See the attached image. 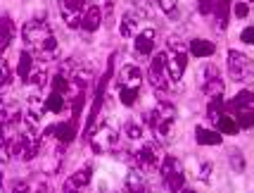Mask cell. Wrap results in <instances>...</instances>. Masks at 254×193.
Instances as JSON below:
<instances>
[{
    "label": "cell",
    "mask_w": 254,
    "mask_h": 193,
    "mask_svg": "<svg viewBox=\"0 0 254 193\" xmlns=\"http://www.w3.org/2000/svg\"><path fill=\"white\" fill-rule=\"evenodd\" d=\"M22 38H24V50H29L33 57L50 62L57 57V41L55 34L50 29V24L43 19H31V22L24 24L22 29Z\"/></svg>",
    "instance_id": "6da1fadb"
},
{
    "label": "cell",
    "mask_w": 254,
    "mask_h": 193,
    "mask_svg": "<svg viewBox=\"0 0 254 193\" xmlns=\"http://www.w3.org/2000/svg\"><path fill=\"white\" fill-rule=\"evenodd\" d=\"M147 124H150V129L155 131L159 138H166L171 136V129H174V124H176V107L171 105L169 100H159L147 112Z\"/></svg>",
    "instance_id": "7a4b0ae2"
},
{
    "label": "cell",
    "mask_w": 254,
    "mask_h": 193,
    "mask_svg": "<svg viewBox=\"0 0 254 193\" xmlns=\"http://www.w3.org/2000/svg\"><path fill=\"white\" fill-rule=\"evenodd\" d=\"M41 153V136L31 126H24L17 136L12 138V155L22 160V162H31L36 155Z\"/></svg>",
    "instance_id": "3957f363"
},
{
    "label": "cell",
    "mask_w": 254,
    "mask_h": 193,
    "mask_svg": "<svg viewBox=\"0 0 254 193\" xmlns=\"http://www.w3.org/2000/svg\"><path fill=\"white\" fill-rule=\"evenodd\" d=\"M159 177H162V182H164L169 193H178L186 186L183 167H181V162H178L176 158H171V155L162 158V162H159Z\"/></svg>",
    "instance_id": "277c9868"
},
{
    "label": "cell",
    "mask_w": 254,
    "mask_h": 193,
    "mask_svg": "<svg viewBox=\"0 0 254 193\" xmlns=\"http://www.w3.org/2000/svg\"><path fill=\"white\" fill-rule=\"evenodd\" d=\"M112 72H114V55L110 57V62H107V72H105V77L100 79L98 89H95V100H93V107H90L88 119H86V126H83V136L86 138L93 134V126H95V122H98V114H100L102 102H105V91H107V84H110V79H112Z\"/></svg>",
    "instance_id": "5b68a950"
},
{
    "label": "cell",
    "mask_w": 254,
    "mask_h": 193,
    "mask_svg": "<svg viewBox=\"0 0 254 193\" xmlns=\"http://www.w3.org/2000/svg\"><path fill=\"white\" fill-rule=\"evenodd\" d=\"M228 74H231V79L235 81V84L250 81L254 74L252 57L240 53V50H228Z\"/></svg>",
    "instance_id": "8992f818"
},
{
    "label": "cell",
    "mask_w": 254,
    "mask_h": 193,
    "mask_svg": "<svg viewBox=\"0 0 254 193\" xmlns=\"http://www.w3.org/2000/svg\"><path fill=\"white\" fill-rule=\"evenodd\" d=\"M199 89L204 96L209 98H223V79H221V69L216 65H204L199 72Z\"/></svg>",
    "instance_id": "52a82bcc"
},
{
    "label": "cell",
    "mask_w": 254,
    "mask_h": 193,
    "mask_svg": "<svg viewBox=\"0 0 254 193\" xmlns=\"http://www.w3.org/2000/svg\"><path fill=\"white\" fill-rule=\"evenodd\" d=\"M166 53H159V55L152 57V62H150V72H147V77H150V84L155 86L157 93H169L171 89V79H169V69H166Z\"/></svg>",
    "instance_id": "ba28073f"
},
{
    "label": "cell",
    "mask_w": 254,
    "mask_h": 193,
    "mask_svg": "<svg viewBox=\"0 0 254 193\" xmlns=\"http://www.w3.org/2000/svg\"><path fill=\"white\" fill-rule=\"evenodd\" d=\"M133 162H135L138 172H157L159 162H162V150L155 143H143L133 153Z\"/></svg>",
    "instance_id": "9c48e42d"
},
{
    "label": "cell",
    "mask_w": 254,
    "mask_h": 193,
    "mask_svg": "<svg viewBox=\"0 0 254 193\" xmlns=\"http://www.w3.org/2000/svg\"><path fill=\"white\" fill-rule=\"evenodd\" d=\"M90 138V146L95 153H107V150H114V148L119 146V141L122 136L112 129V126H100L98 134L95 136H88Z\"/></svg>",
    "instance_id": "30bf717a"
},
{
    "label": "cell",
    "mask_w": 254,
    "mask_h": 193,
    "mask_svg": "<svg viewBox=\"0 0 254 193\" xmlns=\"http://www.w3.org/2000/svg\"><path fill=\"white\" fill-rule=\"evenodd\" d=\"M90 179H93V167H90V165H83L81 170H76L74 174L66 177L62 191L64 193H83V189L90 184Z\"/></svg>",
    "instance_id": "8fae6325"
},
{
    "label": "cell",
    "mask_w": 254,
    "mask_h": 193,
    "mask_svg": "<svg viewBox=\"0 0 254 193\" xmlns=\"http://www.w3.org/2000/svg\"><path fill=\"white\" fill-rule=\"evenodd\" d=\"M22 119V107L12 96H0V126L17 124Z\"/></svg>",
    "instance_id": "7c38bea8"
},
{
    "label": "cell",
    "mask_w": 254,
    "mask_h": 193,
    "mask_svg": "<svg viewBox=\"0 0 254 193\" xmlns=\"http://www.w3.org/2000/svg\"><path fill=\"white\" fill-rule=\"evenodd\" d=\"M117 84H119V89L140 91V86H143V72H140V67L124 65V67L119 69V74H117Z\"/></svg>",
    "instance_id": "4fadbf2b"
},
{
    "label": "cell",
    "mask_w": 254,
    "mask_h": 193,
    "mask_svg": "<svg viewBox=\"0 0 254 193\" xmlns=\"http://www.w3.org/2000/svg\"><path fill=\"white\" fill-rule=\"evenodd\" d=\"M60 14L69 29H78L81 26V14H83V5L78 0H60Z\"/></svg>",
    "instance_id": "5bb4252c"
},
{
    "label": "cell",
    "mask_w": 254,
    "mask_h": 193,
    "mask_svg": "<svg viewBox=\"0 0 254 193\" xmlns=\"http://www.w3.org/2000/svg\"><path fill=\"white\" fill-rule=\"evenodd\" d=\"M171 53H174V55L166 57V69H169V79L174 84V81H181V77L186 74L188 53H186V50H171Z\"/></svg>",
    "instance_id": "9a60e30c"
},
{
    "label": "cell",
    "mask_w": 254,
    "mask_h": 193,
    "mask_svg": "<svg viewBox=\"0 0 254 193\" xmlns=\"http://www.w3.org/2000/svg\"><path fill=\"white\" fill-rule=\"evenodd\" d=\"M124 193H152V189H150V184H147L143 172L133 170L124 179Z\"/></svg>",
    "instance_id": "2e32d148"
},
{
    "label": "cell",
    "mask_w": 254,
    "mask_h": 193,
    "mask_svg": "<svg viewBox=\"0 0 254 193\" xmlns=\"http://www.w3.org/2000/svg\"><path fill=\"white\" fill-rule=\"evenodd\" d=\"M133 38H135V41H133V48H135V53H138V55H152V50H155V41H157L155 29L138 31Z\"/></svg>",
    "instance_id": "e0dca14e"
},
{
    "label": "cell",
    "mask_w": 254,
    "mask_h": 193,
    "mask_svg": "<svg viewBox=\"0 0 254 193\" xmlns=\"http://www.w3.org/2000/svg\"><path fill=\"white\" fill-rule=\"evenodd\" d=\"M76 119H69V122H62V124H53L50 126V136L55 138V141H60V143H71L74 138H76Z\"/></svg>",
    "instance_id": "ac0fdd59"
},
{
    "label": "cell",
    "mask_w": 254,
    "mask_h": 193,
    "mask_svg": "<svg viewBox=\"0 0 254 193\" xmlns=\"http://www.w3.org/2000/svg\"><path fill=\"white\" fill-rule=\"evenodd\" d=\"M223 107H226L228 114H235V112H240V110H254V93L245 89V91H240L233 100L223 102Z\"/></svg>",
    "instance_id": "d6986e66"
},
{
    "label": "cell",
    "mask_w": 254,
    "mask_h": 193,
    "mask_svg": "<svg viewBox=\"0 0 254 193\" xmlns=\"http://www.w3.org/2000/svg\"><path fill=\"white\" fill-rule=\"evenodd\" d=\"M100 24H102V10H100L98 5H90L88 10L81 14V26L78 29H83V31H88V34H93V31H98Z\"/></svg>",
    "instance_id": "ffe728a7"
},
{
    "label": "cell",
    "mask_w": 254,
    "mask_h": 193,
    "mask_svg": "<svg viewBox=\"0 0 254 193\" xmlns=\"http://www.w3.org/2000/svg\"><path fill=\"white\" fill-rule=\"evenodd\" d=\"M195 141H197V146H221L223 136L216 131V129L197 126V129H195Z\"/></svg>",
    "instance_id": "44dd1931"
},
{
    "label": "cell",
    "mask_w": 254,
    "mask_h": 193,
    "mask_svg": "<svg viewBox=\"0 0 254 193\" xmlns=\"http://www.w3.org/2000/svg\"><path fill=\"white\" fill-rule=\"evenodd\" d=\"M188 53L192 57H211L216 53V43H211L207 38H192L188 46Z\"/></svg>",
    "instance_id": "7402d4cb"
},
{
    "label": "cell",
    "mask_w": 254,
    "mask_h": 193,
    "mask_svg": "<svg viewBox=\"0 0 254 193\" xmlns=\"http://www.w3.org/2000/svg\"><path fill=\"white\" fill-rule=\"evenodd\" d=\"M12 38H14V22L10 17H0V55L10 48Z\"/></svg>",
    "instance_id": "603a6c76"
},
{
    "label": "cell",
    "mask_w": 254,
    "mask_h": 193,
    "mask_svg": "<svg viewBox=\"0 0 254 193\" xmlns=\"http://www.w3.org/2000/svg\"><path fill=\"white\" fill-rule=\"evenodd\" d=\"M211 17L216 19L219 29H226V26H228V22H231V0H216Z\"/></svg>",
    "instance_id": "cb8c5ba5"
},
{
    "label": "cell",
    "mask_w": 254,
    "mask_h": 193,
    "mask_svg": "<svg viewBox=\"0 0 254 193\" xmlns=\"http://www.w3.org/2000/svg\"><path fill=\"white\" fill-rule=\"evenodd\" d=\"M214 124H216V131H219L221 136H235V134L240 131L238 122H235V119H233V114H228V112H223Z\"/></svg>",
    "instance_id": "d4e9b609"
},
{
    "label": "cell",
    "mask_w": 254,
    "mask_h": 193,
    "mask_svg": "<svg viewBox=\"0 0 254 193\" xmlns=\"http://www.w3.org/2000/svg\"><path fill=\"white\" fill-rule=\"evenodd\" d=\"M119 34L124 38H133V36L138 34V14H133V12L124 14L122 22H119Z\"/></svg>",
    "instance_id": "484cf974"
},
{
    "label": "cell",
    "mask_w": 254,
    "mask_h": 193,
    "mask_svg": "<svg viewBox=\"0 0 254 193\" xmlns=\"http://www.w3.org/2000/svg\"><path fill=\"white\" fill-rule=\"evenodd\" d=\"M31 72H33V55L29 50H22V53H19V65H17V77L26 84Z\"/></svg>",
    "instance_id": "4316f807"
},
{
    "label": "cell",
    "mask_w": 254,
    "mask_h": 193,
    "mask_svg": "<svg viewBox=\"0 0 254 193\" xmlns=\"http://www.w3.org/2000/svg\"><path fill=\"white\" fill-rule=\"evenodd\" d=\"M64 105H66V98L62 96V93L50 91V96H45V112L60 114L62 110H64Z\"/></svg>",
    "instance_id": "83f0119b"
},
{
    "label": "cell",
    "mask_w": 254,
    "mask_h": 193,
    "mask_svg": "<svg viewBox=\"0 0 254 193\" xmlns=\"http://www.w3.org/2000/svg\"><path fill=\"white\" fill-rule=\"evenodd\" d=\"M226 112V107H223V98H209V105H207V119H209L211 124Z\"/></svg>",
    "instance_id": "f1b7e54d"
},
{
    "label": "cell",
    "mask_w": 254,
    "mask_h": 193,
    "mask_svg": "<svg viewBox=\"0 0 254 193\" xmlns=\"http://www.w3.org/2000/svg\"><path fill=\"white\" fill-rule=\"evenodd\" d=\"M228 162H231V167L235 170V174H243L245 167H247V162H245L243 150H238V148H233V150H228Z\"/></svg>",
    "instance_id": "f546056e"
},
{
    "label": "cell",
    "mask_w": 254,
    "mask_h": 193,
    "mask_svg": "<svg viewBox=\"0 0 254 193\" xmlns=\"http://www.w3.org/2000/svg\"><path fill=\"white\" fill-rule=\"evenodd\" d=\"M12 158V138H7L0 129V165H7Z\"/></svg>",
    "instance_id": "4dcf8cb0"
},
{
    "label": "cell",
    "mask_w": 254,
    "mask_h": 193,
    "mask_svg": "<svg viewBox=\"0 0 254 193\" xmlns=\"http://www.w3.org/2000/svg\"><path fill=\"white\" fill-rule=\"evenodd\" d=\"M233 119L238 122L240 129H252L254 126V110H240V112L233 114Z\"/></svg>",
    "instance_id": "1f68e13d"
},
{
    "label": "cell",
    "mask_w": 254,
    "mask_h": 193,
    "mask_svg": "<svg viewBox=\"0 0 254 193\" xmlns=\"http://www.w3.org/2000/svg\"><path fill=\"white\" fill-rule=\"evenodd\" d=\"M48 72H43V69H36V72H31L29 74V84H31L33 89H45V84H48Z\"/></svg>",
    "instance_id": "d6a6232c"
},
{
    "label": "cell",
    "mask_w": 254,
    "mask_h": 193,
    "mask_svg": "<svg viewBox=\"0 0 254 193\" xmlns=\"http://www.w3.org/2000/svg\"><path fill=\"white\" fill-rule=\"evenodd\" d=\"M124 134L131 138V141H138V138H143V126L138 124V122H126L124 124Z\"/></svg>",
    "instance_id": "836d02e7"
},
{
    "label": "cell",
    "mask_w": 254,
    "mask_h": 193,
    "mask_svg": "<svg viewBox=\"0 0 254 193\" xmlns=\"http://www.w3.org/2000/svg\"><path fill=\"white\" fill-rule=\"evenodd\" d=\"M157 7L164 12V14H169V17H176V10H178V0H155Z\"/></svg>",
    "instance_id": "e575fe53"
},
{
    "label": "cell",
    "mask_w": 254,
    "mask_h": 193,
    "mask_svg": "<svg viewBox=\"0 0 254 193\" xmlns=\"http://www.w3.org/2000/svg\"><path fill=\"white\" fill-rule=\"evenodd\" d=\"M138 93H140V91H131V89H119V100H122V105L131 107V105H135V100H138Z\"/></svg>",
    "instance_id": "d590c367"
},
{
    "label": "cell",
    "mask_w": 254,
    "mask_h": 193,
    "mask_svg": "<svg viewBox=\"0 0 254 193\" xmlns=\"http://www.w3.org/2000/svg\"><path fill=\"white\" fill-rule=\"evenodd\" d=\"M12 81V69H10V65L5 62V57L0 55V89L5 86V84H10Z\"/></svg>",
    "instance_id": "8d00e7d4"
},
{
    "label": "cell",
    "mask_w": 254,
    "mask_h": 193,
    "mask_svg": "<svg viewBox=\"0 0 254 193\" xmlns=\"http://www.w3.org/2000/svg\"><path fill=\"white\" fill-rule=\"evenodd\" d=\"M214 5H216V0H197V12L202 17H211Z\"/></svg>",
    "instance_id": "74e56055"
},
{
    "label": "cell",
    "mask_w": 254,
    "mask_h": 193,
    "mask_svg": "<svg viewBox=\"0 0 254 193\" xmlns=\"http://www.w3.org/2000/svg\"><path fill=\"white\" fill-rule=\"evenodd\" d=\"M231 12L238 19H245L250 14V2H235V5H231Z\"/></svg>",
    "instance_id": "f35d334b"
},
{
    "label": "cell",
    "mask_w": 254,
    "mask_h": 193,
    "mask_svg": "<svg viewBox=\"0 0 254 193\" xmlns=\"http://www.w3.org/2000/svg\"><path fill=\"white\" fill-rule=\"evenodd\" d=\"M240 41H243L245 46H252V43H254V26H247V29H243Z\"/></svg>",
    "instance_id": "ab89813d"
},
{
    "label": "cell",
    "mask_w": 254,
    "mask_h": 193,
    "mask_svg": "<svg viewBox=\"0 0 254 193\" xmlns=\"http://www.w3.org/2000/svg\"><path fill=\"white\" fill-rule=\"evenodd\" d=\"M211 170H214V167H211V162H204V165L199 167L197 177H199V179H202V182H209V177H211Z\"/></svg>",
    "instance_id": "60d3db41"
},
{
    "label": "cell",
    "mask_w": 254,
    "mask_h": 193,
    "mask_svg": "<svg viewBox=\"0 0 254 193\" xmlns=\"http://www.w3.org/2000/svg\"><path fill=\"white\" fill-rule=\"evenodd\" d=\"M12 193H31V189H29V186H26V184H14V186H12Z\"/></svg>",
    "instance_id": "b9f144b4"
},
{
    "label": "cell",
    "mask_w": 254,
    "mask_h": 193,
    "mask_svg": "<svg viewBox=\"0 0 254 193\" xmlns=\"http://www.w3.org/2000/svg\"><path fill=\"white\" fill-rule=\"evenodd\" d=\"M36 193H50V186H48V184H38V186H36Z\"/></svg>",
    "instance_id": "7bdbcfd3"
},
{
    "label": "cell",
    "mask_w": 254,
    "mask_h": 193,
    "mask_svg": "<svg viewBox=\"0 0 254 193\" xmlns=\"http://www.w3.org/2000/svg\"><path fill=\"white\" fill-rule=\"evenodd\" d=\"M178 193H197V191H192V189H186V186H183V189H181Z\"/></svg>",
    "instance_id": "ee69618b"
},
{
    "label": "cell",
    "mask_w": 254,
    "mask_h": 193,
    "mask_svg": "<svg viewBox=\"0 0 254 193\" xmlns=\"http://www.w3.org/2000/svg\"><path fill=\"white\" fill-rule=\"evenodd\" d=\"M78 2H81V5H83V2H88V0H78Z\"/></svg>",
    "instance_id": "f6af8a7d"
}]
</instances>
